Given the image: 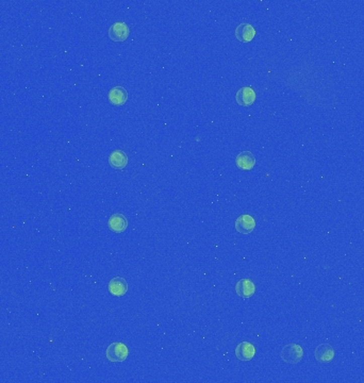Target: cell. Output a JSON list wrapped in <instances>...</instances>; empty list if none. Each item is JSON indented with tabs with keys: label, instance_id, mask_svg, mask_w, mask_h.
<instances>
[{
	"label": "cell",
	"instance_id": "obj_7",
	"mask_svg": "<svg viewBox=\"0 0 364 383\" xmlns=\"http://www.w3.org/2000/svg\"><path fill=\"white\" fill-rule=\"evenodd\" d=\"M237 101L242 107H250L256 100V93L253 88L245 87L242 88L237 93Z\"/></svg>",
	"mask_w": 364,
	"mask_h": 383
},
{
	"label": "cell",
	"instance_id": "obj_4",
	"mask_svg": "<svg viewBox=\"0 0 364 383\" xmlns=\"http://www.w3.org/2000/svg\"><path fill=\"white\" fill-rule=\"evenodd\" d=\"M236 165L241 171H251L256 165V158L253 152L242 151L236 158Z\"/></svg>",
	"mask_w": 364,
	"mask_h": 383
},
{
	"label": "cell",
	"instance_id": "obj_6",
	"mask_svg": "<svg viewBox=\"0 0 364 383\" xmlns=\"http://www.w3.org/2000/svg\"><path fill=\"white\" fill-rule=\"evenodd\" d=\"M256 228V221L250 215H241L236 220V229L241 235H249Z\"/></svg>",
	"mask_w": 364,
	"mask_h": 383
},
{
	"label": "cell",
	"instance_id": "obj_1",
	"mask_svg": "<svg viewBox=\"0 0 364 383\" xmlns=\"http://www.w3.org/2000/svg\"><path fill=\"white\" fill-rule=\"evenodd\" d=\"M128 348L124 343H112L106 350V357L110 362H124L128 357Z\"/></svg>",
	"mask_w": 364,
	"mask_h": 383
},
{
	"label": "cell",
	"instance_id": "obj_9",
	"mask_svg": "<svg viewBox=\"0 0 364 383\" xmlns=\"http://www.w3.org/2000/svg\"><path fill=\"white\" fill-rule=\"evenodd\" d=\"M235 33H236V37L240 42L248 43L255 37L256 30L250 24L243 23L237 27Z\"/></svg>",
	"mask_w": 364,
	"mask_h": 383
},
{
	"label": "cell",
	"instance_id": "obj_8",
	"mask_svg": "<svg viewBox=\"0 0 364 383\" xmlns=\"http://www.w3.org/2000/svg\"><path fill=\"white\" fill-rule=\"evenodd\" d=\"M109 101L111 105L113 106H123L126 104L128 99V93L127 90L123 87H114L112 88L109 92L108 95Z\"/></svg>",
	"mask_w": 364,
	"mask_h": 383
},
{
	"label": "cell",
	"instance_id": "obj_14",
	"mask_svg": "<svg viewBox=\"0 0 364 383\" xmlns=\"http://www.w3.org/2000/svg\"><path fill=\"white\" fill-rule=\"evenodd\" d=\"M110 165L115 170H123L128 164V157L123 150L112 151L109 157Z\"/></svg>",
	"mask_w": 364,
	"mask_h": 383
},
{
	"label": "cell",
	"instance_id": "obj_3",
	"mask_svg": "<svg viewBox=\"0 0 364 383\" xmlns=\"http://www.w3.org/2000/svg\"><path fill=\"white\" fill-rule=\"evenodd\" d=\"M130 29L124 22L114 23L109 28V37L114 42H124L129 36Z\"/></svg>",
	"mask_w": 364,
	"mask_h": 383
},
{
	"label": "cell",
	"instance_id": "obj_11",
	"mask_svg": "<svg viewBox=\"0 0 364 383\" xmlns=\"http://www.w3.org/2000/svg\"><path fill=\"white\" fill-rule=\"evenodd\" d=\"M128 291V283L123 277H115L109 282V292L116 297L124 296Z\"/></svg>",
	"mask_w": 364,
	"mask_h": 383
},
{
	"label": "cell",
	"instance_id": "obj_12",
	"mask_svg": "<svg viewBox=\"0 0 364 383\" xmlns=\"http://www.w3.org/2000/svg\"><path fill=\"white\" fill-rule=\"evenodd\" d=\"M108 226L115 233H123L128 227V220L123 214L116 213L109 218Z\"/></svg>",
	"mask_w": 364,
	"mask_h": 383
},
{
	"label": "cell",
	"instance_id": "obj_13",
	"mask_svg": "<svg viewBox=\"0 0 364 383\" xmlns=\"http://www.w3.org/2000/svg\"><path fill=\"white\" fill-rule=\"evenodd\" d=\"M236 292L242 298H249L256 292L255 283L249 279H242L236 284Z\"/></svg>",
	"mask_w": 364,
	"mask_h": 383
},
{
	"label": "cell",
	"instance_id": "obj_5",
	"mask_svg": "<svg viewBox=\"0 0 364 383\" xmlns=\"http://www.w3.org/2000/svg\"><path fill=\"white\" fill-rule=\"evenodd\" d=\"M256 354V348L249 342H242L236 348V356L240 361H250L253 360Z\"/></svg>",
	"mask_w": 364,
	"mask_h": 383
},
{
	"label": "cell",
	"instance_id": "obj_2",
	"mask_svg": "<svg viewBox=\"0 0 364 383\" xmlns=\"http://www.w3.org/2000/svg\"><path fill=\"white\" fill-rule=\"evenodd\" d=\"M304 357V349L297 344H288L281 350V359L288 364H297Z\"/></svg>",
	"mask_w": 364,
	"mask_h": 383
},
{
	"label": "cell",
	"instance_id": "obj_10",
	"mask_svg": "<svg viewBox=\"0 0 364 383\" xmlns=\"http://www.w3.org/2000/svg\"><path fill=\"white\" fill-rule=\"evenodd\" d=\"M314 357L316 361L321 363L331 362L334 358V349L328 344H321L315 348Z\"/></svg>",
	"mask_w": 364,
	"mask_h": 383
}]
</instances>
